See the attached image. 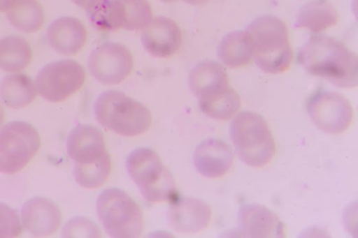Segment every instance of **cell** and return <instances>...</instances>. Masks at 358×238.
<instances>
[{
  "mask_svg": "<svg viewBox=\"0 0 358 238\" xmlns=\"http://www.w3.org/2000/svg\"><path fill=\"white\" fill-rule=\"evenodd\" d=\"M297 59L308 73L337 87L357 85V54L333 37L312 36L299 50Z\"/></svg>",
  "mask_w": 358,
  "mask_h": 238,
  "instance_id": "6da1fadb",
  "label": "cell"
},
{
  "mask_svg": "<svg viewBox=\"0 0 358 238\" xmlns=\"http://www.w3.org/2000/svg\"><path fill=\"white\" fill-rule=\"evenodd\" d=\"M189 86L201 110L210 118L228 120L240 107L238 95L229 86L225 70L216 61L206 60L194 66Z\"/></svg>",
  "mask_w": 358,
  "mask_h": 238,
  "instance_id": "7a4b0ae2",
  "label": "cell"
},
{
  "mask_svg": "<svg viewBox=\"0 0 358 238\" xmlns=\"http://www.w3.org/2000/svg\"><path fill=\"white\" fill-rule=\"evenodd\" d=\"M246 31L250 38L254 61L262 71L278 74L289 68L292 50L283 21L274 15H262L249 24Z\"/></svg>",
  "mask_w": 358,
  "mask_h": 238,
  "instance_id": "3957f363",
  "label": "cell"
},
{
  "mask_svg": "<svg viewBox=\"0 0 358 238\" xmlns=\"http://www.w3.org/2000/svg\"><path fill=\"white\" fill-rule=\"evenodd\" d=\"M94 111L103 127L127 137L144 133L152 121L150 112L144 105L117 90L101 93Z\"/></svg>",
  "mask_w": 358,
  "mask_h": 238,
  "instance_id": "277c9868",
  "label": "cell"
},
{
  "mask_svg": "<svg viewBox=\"0 0 358 238\" xmlns=\"http://www.w3.org/2000/svg\"><path fill=\"white\" fill-rule=\"evenodd\" d=\"M230 137L238 156L248 166H265L274 157L272 133L264 118L257 112L238 113L230 124Z\"/></svg>",
  "mask_w": 358,
  "mask_h": 238,
  "instance_id": "5b68a950",
  "label": "cell"
},
{
  "mask_svg": "<svg viewBox=\"0 0 358 238\" xmlns=\"http://www.w3.org/2000/svg\"><path fill=\"white\" fill-rule=\"evenodd\" d=\"M126 167L147 202L170 201L178 195L173 175L153 150L145 147L134 149L127 158Z\"/></svg>",
  "mask_w": 358,
  "mask_h": 238,
  "instance_id": "8992f818",
  "label": "cell"
},
{
  "mask_svg": "<svg viewBox=\"0 0 358 238\" xmlns=\"http://www.w3.org/2000/svg\"><path fill=\"white\" fill-rule=\"evenodd\" d=\"M96 214L106 233L115 238H135L143 230L142 211L124 191L109 188L99 195Z\"/></svg>",
  "mask_w": 358,
  "mask_h": 238,
  "instance_id": "52a82bcc",
  "label": "cell"
},
{
  "mask_svg": "<svg viewBox=\"0 0 358 238\" xmlns=\"http://www.w3.org/2000/svg\"><path fill=\"white\" fill-rule=\"evenodd\" d=\"M40 147L38 131L30 124L15 121L0 130V172L13 174L22 170Z\"/></svg>",
  "mask_w": 358,
  "mask_h": 238,
  "instance_id": "ba28073f",
  "label": "cell"
},
{
  "mask_svg": "<svg viewBox=\"0 0 358 238\" xmlns=\"http://www.w3.org/2000/svg\"><path fill=\"white\" fill-rule=\"evenodd\" d=\"M83 67L72 59H63L44 66L38 72L36 83L41 97L49 102L64 101L83 84Z\"/></svg>",
  "mask_w": 358,
  "mask_h": 238,
  "instance_id": "9c48e42d",
  "label": "cell"
},
{
  "mask_svg": "<svg viewBox=\"0 0 358 238\" xmlns=\"http://www.w3.org/2000/svg\"><path fill=\"white\" fill-rule=\"evenodd\" d=\"M306 110L314 125L329 134H338L347 130L353 117L352 107L345 97L323 89H319L309 97Z\"/></svg>",
  "mask_w": 358,
  "mask_h": 238,
  "instance_id": "30bf717a",
  "label": "cell"
},
{
  "mask_svg": "<svg viewBox=\"0 0 358 238\" xmlns=\"http://www.w3.org/2000/svg\"><path fill=\"white\" fill-rule=\"evenodd\" d=\"M134 66L131 52L122 44L107 42L90 53L87 66L91 75L106 85L122 82L131 73Z\"/></svg>",
  "mask_w": 358,
  "mask_h": 238,
  "instance_id": "8fae6325",
  "label": "cell"
},
{
  "mask_svg": "<svg viewBox=\"0 0 358 238\" xmlns=\"http://www.w3.org/2000/svg\"><path fill=\"white\" fill-rule=\"evenodd\" d=\"M66 149L76 165L91 166L110 160L101 132L91 125L76 126L69 134Z\"/></svg>",
  "mask_w": 358,
  "mask_h": 238,
  "instance_id": "7c38bea8",
  "label": "cell"
},
{
  "mask_svg": "<svg viewBox=\"0 0 358 238\" xmlns=\"http://www.w3.org/2000/svg\"><path fill=\"white\" fill-rule=\"evenodd\" d=\"M166 217L170 227L180 233H196L205 229L211 218L207 203L193 197L176 195L170 201Z\"/></svg>",
  "mask_w": 358,
  "mask_h": 238,
  "instance_id": "4fadbf2b",
  "label": "cell"
},
{
  "mask_svg": "<svg viewBox=\"0 0 358 238\" xmlns=\"http://www.w3.org/2000/svg\"><path fill=\"white\" fill-rule=\"evenodd\" d=\"M144 49L156 57H168L176 54L182 43V32L171 18L159 16L152 19L141 33Z\"/></svg>",
  "mask_w": 358,
  "mask_h": 238,
  "instance_id": "5bb4252c",
  "label": "cell"
},
{
  "mask_svg": "<svg viewBox=\"0 0 358 238\" xmlns=\"http://www.w3.org/2000/svg\"><path fill=\"white\" fill-rule=\"evenodd\" d=\"M238 232L243 237L279 238L285 235L284 225L267 207L258 204L242 206L238 214Z\"/></svg>",
  "mask_w": 358,
  "mask_h": 238,
  "instance_id": "9a60e30c",
  "label": "cell"
},
{
  "mask_svg": "<svg viewBox=\"0 0 358 238\" xmlns=\"http://www.w3.org/2000/svg\"><path fill=\"white\" fill-rule=\"evenodd\" d=\"M21 217L25 230L34 236L44 237L59 228L62 216L58 206L44 197H34L24 203Z\"/></svg>",
  "mask_w": 358,
  "mask_h": 238,
  "instance_id": "2e32d148",
  "label": "cell"
},
{
  "mask_svg": "<svg viewBox=\"0 0 358 238\" xmlns=\"http://www.w3.org/2000/svg\"><path fill=\"white\" fill-rule=\"evenodd\" d=\"M234 161L231 147L224 141L207 139L196 148L193 161L199 174L207 178H218L224 175L231 168Z\"/></svg>",
  "mask_w": 358,
  "mask_h": 238,
  "instance_id": "e0dca14e",
  "label": "cell"
},
{
  "mask_svg": "<svg viewBox=\"0 0 358 238\" xmlns=\"http://www.w3.org/2000/svg\"><path fill=\"white\" fill-rule=\"evenodd\" d=\"M47 38L51 47L58 53L73 55L85 45L87 31L78 19L61 17L48 26Z\"/></svg>",
  "mask_w": 358,
  "mask_h": 238,
  "instance_id": "ac0fdd59",
  "label": "cell"
},
{
  "mask_svg": "<svg viewBox=\"0 0 358 238\" xmlns=\"http://www.w3.org/2000/svg\"><path fill=\"white\" fill-rule=\"evenodd\" d=\"M36 97L32 79L22 73L6 75L0 83V98L5 105L19 109L29 105Z\"/></svg>",
  "mask_w": 358,
  "mask_h": 238,
  "instance_id": "d6986e66",
  "label": "cell"
},
{
  "mask_svg": "<svg viewBox=\"0 0 358 238\" xmlns=\"http://www.w3.org/2000/svg\"><path fill=\"white\" fill-rule=\"evenodd\" d=\"M338 20L335 7L324 0H314L299 10L294 26L317 33L334 26Z\"/></svg>",
  "mask_w": 358,
  "mask_h": 238,
  "instance_id": "ffe728a7",
  "label": "cell"
},
{
  "mask_svg": "<svg viewBox=\"0 0 358 238\" xmlns=\"http://www.w3.org/2000/svg\"><path fill=\"white\" fill-rule=\"evenodd\" d=\"M217 55L229 68L248 64L252 57V49L247 31H234L226 34L218 45Z\"/></svg>",
  "mask_w": 358,
  "mask_h": 238,
  "instance_id": "44dd1931",
  "label": "cell"
},
{
  "mask_svg": "<svg viewBox=\"0 0 358 238\" xmlns=\"http://www.w3.org/2000/svg\"><path fill=\"white\" fill-rule=\"evenodd\" d=\"M85 10L89 21L97 30L113 31L124 27V10L120 0H93Z\"/></svg>",
  "mask_w": 358,
  "mask_h": 238,
  "instance_id": "7402d4cb",
  "label": "cell"
},
{
  "mask_svg": "<svg viewBox=\"0 0 358 238\" xmlns=\"http://www.w3.org/2000/svg\"><path fill=\"white\" fill-rule=\"evenodd\" d=\"M32 57L28 42L22 36L10 35L0 39V68L16 72L25 68Z\"/></svg>",
  "mask_w": 358,
  "mask_h": 238,
  "instance_id": "603a6c76",
  "label": "cell"
},
{
  "mask_svg": "<svg viewBox=\"0 0 358 238\" xmlns=\"http://www.w3.org/2000/svg\"><path fill=\"white\" fill-rule=\"evenodd\" d=\"M7 19L17 30L34 33L42 27L45 14L37 0H15L7 12Z\"/></svg>",
  "mask_w": 358,
  "mask_h": 238,
  "instance_id": "cb8c5ba5",
  "label": "cell"
},
{
  "mask_svg": "<svg viewBox=\"0 0 358 238\" xmlns=\"http://www.w3.org/2000/svg\"><path fill=\"white\" fill-rule=\"evenodd\" d=\"M124 15L123 29L129 31L141 30L152 20V13L148 0H120Z\"/></svg>",
  "mask_w": 358,
  "mask_h": 238,
  "instance_id": "d4e9b609",
  "label": "cell"
},
{
  "mask_svg": "<svg viewBox=\"0 0 358 238\" xmlns=\"http://www.w3.org/2000/svg\"><path fill=\"white\" fill-rule=\"evenodd\" d=\"M22 230V226L17 211L0 202V238L17 237Z\"/></svg>",
  "mask_w": 358,
  "mask_h": 238,
  "instance_id": "484cf974",
  "label": "cell"
},
{
  "mask_svg": "<svg viewBox=\"0 0 358 238\" xmlns=\"http://www.w3.org/2000/svg\"><path fill=\"white\" fill-rule=\"evenodd\" d=\"M64 237H100L101 232L96 225L85 217H75L71 219L63 228Z\"/></svg>",
  "mask_w": 358,
  "mask_h": 238,
  "instance_id": "4316f807",
  "label": "cell"
},
{
  "mask_svg": "<svg viewBox=\"0 0 358 238\" xmlns=\"http://www.w3.org/2000/svg\"><path fill=\"white\" fill-rule=\"evenodd\" d=\"M15 0H0V12L8 10Z\"/></svg>",
  "mask_w": 358,
  "mask_h": 238,
  "instance_id": "83f0119b",
  "label": "cell"
},
{
  "mask_svg": "<svg viewBox=\"0 0 358 238\" xmlns=\"http://www.w3.org/2000/svg\"><path fill=\"white\" fill-rule=\"evenodd\" d=\"M76 5L82 8H86V6L90 3L93 0H71Z\"/></svg>",
  "mask_w": 358,
  "mask_h": 238,
  "instance_id": "f1b7e54d",
  "label": "cell"
},
{
  "mask_svg": "<svg viewBox=\"0 0 358 238\" xmlns=\"http://www.w3.org/2000/svg\"><path fill=\"white\" fill-rule=\"evenodd\" d=\"M192 5H201L207 3L209 0H183Z\"/></svg>",
  "mask_w": 358,
  "mask_h": 238,
  "instance_id": "f546056e",
  "label": "cell"
},
{
  "mask_svg": "<svg viewBox=\"0 0 358 238\" xmlns=\"http://www.w3.org/2000/svg\"><path fill=\"white\" fill-rule=\"evenodd\" d=\"M4 119V112L2 107L0 105V126L2 124Z\"/></svg>",
  "mask_w": 358,
  "mask_h": 238,
  "instance_id": "4dcf8cb0",
  "label": "cell"
},
{
  "mask_svg": "<svg viewBox=\"0 0 358 238\" xmlns=\"http://www.w3.org/2000/svg\"><path fill=\"white\" fill-rule=\"evenodd\" d=\"M163 2H166V3H169V2H172V1H176V0H160Z\"/></svg>",
  "mask_w": 358,
  "mask_h": 238,
  "instance_id": "1f68e13d",
  "label": "cell"
}]
</instances>
